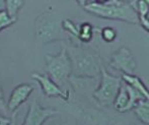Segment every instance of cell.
I'll list each match as a JSON object with an SVG mask.
<instances>
[{
	"mask_svg": "<svg viewBox=\"0 0 149 125\" xmlns=\"http://www.w3.org/2000/svg\"><path fill=\"white\" fill-rule=\"evenodd\" d=\"M100 36L106 43H113L118 37V32L112 27H106L100 31Z\"/></svg>",
	"mask_w": 149,
	"mask_h": 125,
	"instance_id": "16",
	"label": "cell"
},
{
	"mask_svg": "<svg viewBox=\"0 0 149 125\" xmlns=\"http://www.w3.org/2000/svg\"><path fill=\"white\" fill-rule=\"evenodd\" d=\"M122 2H125V3H131V4H134L135 3L136 0H120Z\"/></svg>",
	"mask_w": 149,
	"mask_h": 125,
	"instance_id": "25",
	"label": "cell"
},
{
	"mask_svg": "<svg viewBox=\"0 0 149 125\" xmlns=\"http://www.w3.org/2000/svg\"><path fill=\"white\" fill-rule=\"evenodd\" d=\"M45 69L54 81L59 86L64 84L72 76V64L66 48L56 55H46Z\"/></svg>",
	"mask_w": 149,
	"mask_h": 125,
	"instance_id": "4",
	"label": "cell"
},
{
	"mask_svg": "<svg viewBox=\"0 0 149 125\" xmlns=\"http://www.w3.org/2000/svg\"><path fill=\"white\" fill-rule=\"evenodd\" d=\"M33 92V86L30 84H22L13 88L7 101V108L9 114L12 115L14 119V113L28 99Z\"/></svg>",
	"mask_w": 149,
	"mask_h": 125,
	"instance_id": "9",
	"label": "cell"
},
{
	"mask_svg": "<svg viewBox=\"0 0 149 125\" xmlns=\"http://www.w3.org/2000/svg\"><path fill=\"white\" fill-rule=\"evenodd\" d=\"M134 6H135V9L137 11L139 18L147 16L149 12V6L144 0H136L135 3H134Z\"/></svg>",
	"mask_w": 149,
	"mask_h": 125,
	"instance_id": "18",
	"label": "cell"
},
{
	"mask_svg": "<svg viewBox=\"0 0 149 125\" xmlns=\"http://www.w3.org/2000/svg\"><path fill=\"white\" fill-rule=\"evenodd\" d=\"M14 119L13 118H7L3 113L0 112V125H13Z\"/></svg>",
	"mask_w": 149,
	"mask_h": 125,
	"instance_id": "20",
	"label": "cell"
},
{
	"mask_svg": "<svg viewBox=\"0 0 149 125\" xmlns=\"http://www.w3.org/2000/svg\"><path fill=\"white\" fill-rule=\"evenodd\" d=\"M146 18H147V20H149V12H148V14H147V16H146Z\"/></svg>",
	"mask_w": 149,
	"mask_h": 125,
	"instance_id": "27",
	"label": "cell"
},
{
	"mask_svg": "<svg viewBox=\"0 0 149 125\" xmlns=\"http://www.w3.org/2000/svg\"><path fill=\"white\" fill-rule=\"evenodd\" d=\"M62 22L60 13L54 10H48L40 14L35 22L37 40L42 44H49L63 39L65 31Z\"/></svg>",
	"mask_w": 149,
	"mask_h": 125,
	"instance_id": "3",
	"label": "cell"
},
{
	"mask_svg": "<svg viewBox=\"0 0 149 125\" xmlns=\"http://www.w3.org/2000/svg\"><path fill=\"white\" fill-rule=\"evenodd\" d=\"M144 1H145V2H146V3H147V4H148V6H149V0H144Z\"/></svg>",
	"mask_w": 149,
	"mask_h": 125,
	"instance_id": "26",
	"label": "cell"
},
{
	"mask_svg": "<svg viewBox=\"0 0 149 125\" xmlns=\"http://www.w3.org/2000/svg\"><path fill=\"white\" fill-rule=\"evenodd\" d=\"M129 103H130V97L129 93H128V88L126 84L123 81L121 88H120L118 95H117L116 99L114 101V108L119 112V113H126L129 112Z\"/></svg>",
	"mask_w": 149,
	"mask_h": 125,
	"instance_id": "10",
	"label": "cell"
},
{
	"mask_svg": "<svg viewBox=\"0 0 149 125\" xmlns=\"http://www.w3.org/2000/svg\"><path fill=\"white\" fill-rule=\"evenodd\" d=\"M60 112L51 108L42 107L37 100H33L29 106L22 125H44L48 119L59 115Z\"/></svg>",
	"mask_w": 149,
	"mask_h": 125,
	"instance_id": "7",
	"label": "cell"
},
{
	"mask_svg": "<svg viewBox=\"0 0 149 125\" xmlns=\"http://www.w3.org/2000/svg\"><path fill=\"white\" fill-rule=\"evenodd\" d=\"M136 117L142 123L149 125V100L140 101L133 109Z\"/></svg>",
	"mask_w": 149,
	"mask_h": 125,
	"instance_id": "12",
	"label": "cell"
},
{
	"mask_svg": "<svg viewBox=\"0 0 149 125\" xmlns=\"http://www.w3.org/2000/svg\"><path fill=\"white\" fill-rule=\"evenodd\" d=\"M76 2L80 6H82L83 7V6H85L87 3H89V2H91V1H90V0H76Z\"/></svg>",
	"mask_w": 149,
	"mask_h": 125,
	"instance_id": "22",
	"label": "cell"
},
{
	"mask_svg": "<svg viewBox=\"0 0 149 125\" xmlns=\"http://www.w3.org/2000/svg\"><path fill=\"white\" fill-rule=\"evenodd\" d=\"M139 24L147 33H149V20H147V18H139Z\"/></svg>",
	"mask_w": 149,
	"mask_h": 125,
	"instance_id": "21",
	"label": "cell"
},
{
	"mask_svg": "<svg viewBox=\"0 0 149 125\" xmlns=\"http://www.w3.org/2000/svg\"><path fill=\"white\" fill-rule=\"evenodd\" d=\"M122 79L126 84L138 91L146 100H149V90L139 76L135 74H122Z\"/></svg>",
	"mask_w": 149,
	"mask_h": 125,
	"instance_id": "11",
	"label": "cell"
},
{
	"mask_svg": "<svg viewBox=\"0 0 149 125\" xmlns=\"http://www.w3.org/2000/svg\"><path fill=\"white\" fill-rule=\"evenodd\" d=\"M0 112L3 113L4 115L9 114V112H8V108H7V102L5 101V97H4L3 90H2L1 82H0Z\"/></svg>",
	"mask_w": 149,
	"mask_h": 125,
	"instance_id": "19",
	"label": "cell"
},
{
	"mask_svg": "<svg viewBox=\"0 0 149 125\" xmlns=\"http://www.w3.org/2000/svg\"><path fill=\"white\" fill-rule=\"evenodd\" d=\"M111 0H92L91 2H96V3H107Z\"/></svg>",
	"mask_w": 149,
	"mask_h": 125,
	"instance_id": "24",
	"label": "cell"
},
{
	"mask_svg": "<svg viewBox=\"0 0 149 125\" xmlns=\"http://www.w3.org/2000/svg\"><path fill=\"white\" fill-rule=\"evenodd\" d=\"M83 9L88 13L104 20L125 22L128 24H138L139 16L134 4L125 3L120 0H111L107 3L89 2Z\"/></svg>",
	"mask_w": 149,
	"mask_h": 125,
	"instance_id": "1",
	"label": "cell"
},
{
	"mask_svg": "<svg viewBox=\"0 0 149 125\" xmlns=\"http://www.w3.org/2000/svg\"><path fill=\"white\" fill-rule=\"evenodd\" d=\"M72 64V76L76 78H95L104 68L102 58L95 52L74 46L67 48Z\"/></svg>",
	"mask_w": 149,
	"mask_h": 125,
	"instance_id": "2",
	"label": "cell"
},
{
	"mask_svg": "<svg viewBox=\"0 0 149 125\" xmlns=\"http://www.w3.org/2000/svg\"><path fill=\"white\" fill-rule=\"evenodd\" d=\"M63 29L66 33H69L71 36H73L74 38H76L79 41V25H77L75 22H73L71 20L68 18H63L62 22Z\"/></svg>",
	"mask_w": 149,
	"mask_h": 125,
	"instance_id": "15",
	"label": "cell"
},
{
	"mask_svg": "<svg viewBox=\"0 0 149 125\" xmlns=\"http://www.w3.org/2000/svg\"><path fill=\"white\" fill-rule=\"evenodd\" d=\"M110 66L122 74H135L137 62L133 53L127 47H122L111 57Z\"/></svg>",
	"mask_w": 149,
	"mask_h": 125,
	"instance_id": "6",
	"label": "cell"
},
{
	"mask_svg": "<svg viewBox=\"0 0 149 125\" xmlns=\"http://www.w3.org/2000/svg\"><path fill=\"white\" fill-rule=\"evenodd\" d=\"M5 9V0H0V10Z\"/></svg>",
	"mask_w": 149,
	"mask_h": 125,
	"instance_id": "23",
	"label": "cell"
},
{
	"mask_svg": "<svg viewBox=\"0 0 149 125\" xmlns=\"http://www.w3.org/2000/svg\"><path fill=\"white\" fill-rule=\"evenodd\" d=\"M122 84V76L111 74L104 67L100 76L98 86L93 92L94 100L102 106H113Z\"/></svg>",
	"mask_w": 149,
	"mask_h": 125,
	"instance_id": "5",
	"label": "cell"
},
{
	"mask_svg": "<svg viewBox=\"0 0 149 125\" xmlns=\"http://www.w3.org/2000/svg\"><path fill=\"white\" fill-rule=\"evenodd\" d=\"M93 38V27L89 22H82L79 25V41L82 43H89Z\"/></svg>",
	"mask_w": 149,
	"mask_h": 125,
	"instance_id": "14",
	"label": "cell"
},
{
	"mask_svg": "<svg viewBox=\"0 0 149 125\" xmlns=\"http://www.w3.org/2000/svg\"><path fill=\"white\" fill-rule=\"evenodd\" d=\"M16 22V18H13L7 13L5 9L0 10V32L9 27Z\"/></svg>",
	"mask_w": 149,
	"mask_h": 125,
	"instance_id": "17",
	"label": "cell"
},
{
	"mask_svg": "<svg viewBox=\"0 0 149 125\" xmlns=\"http://www.w3.org/2000/svg\"><path fill=\"white\" fill-rule=\"evenodd\" d=\"M31 77L38 81L42 88V92L47 98L58 97L64 101H68L70 98V93L68 91H63L60 86L55 82L48 74H41V73H33Z\"/></svg>",
	"mask_w": 149,
	"mask_h": 125,
	"instance_id": "8",
	"label": "cell"
},
{
	"mask_svg": "<svg viewBox=\"0 0 149 125\" xmlns=\"http://www.w3.org/2000/svg\"><path fill=\"white\" fill-rule=\"evenodd\" d=\"M24 0H5V10L11 18L17 20L19 10L24 7Z\"/></svg>",
	"mask_w": 149,
	"mask_h": 125,
	"instance_id": "13",
	"label": "cell"
}]
</instances>
